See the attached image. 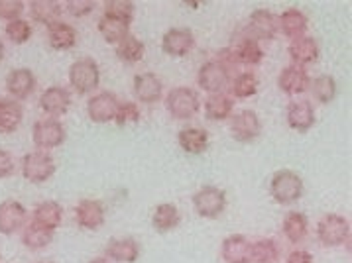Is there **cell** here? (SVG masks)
I'll return each instance as SVG.
<instances>
[{
  "mask_svg": "<svg viewBox=\"0 0 352 263\" xmlns=\"http://www.w3.org/2000/svg\"><path fill=\"white\" fill-rule=\"evenodd\" d=\"M303 193L305 183L294 169H280L270 179V196L282 207L296 205L297 201H301Z\"/></svg>",
  "mask_w": 352,
  "mask_h": 263,
  "instance_id": "obj_1",
  "label": "cell"
},
{
  "mask_svg": "<svg viewBox=\"0 0 352 263\" xmlns=\"http://www.w3.org/2000/svg\"><path fill=\"white\" fill-rule=\"evenodd\" d=\"M317 240L324 248H338L351 240V222L346 216L331 212L317 222Z\"/></svg>",
  "mask_w": 352,
  "mask_h": 263,
  "instance_id": "obj_2",
  "label": "cell"
},
{
  "mask_svg": "<svg viewBox=\"0 0 352 263\" xmlns=\"http://www.w3.org/2000/svg\"><path fill=\"white\" fill-rule=\"evenodd\" d=\"M69 84L77 95H89L100 84L99 63L91 57H81L69 67Z\"/></svg>",
  "mask_w": 352,
  "mask_h": 263,
  "instance_id": "obj_3",
  "label": "cell"
},
{
  "mask_svg": "<svg viewBox=\"0 0 352 263\" xmlns=\"http://www.w3.org/2000/svg\"><path fill=\"white\" fill-rule=\"evenodd\" d=\"M166 108L175 120H189L201 111L199 93L191 87H173L166 95Z\"/></svg>",
  "mask_w": 352,
  "mask_h": 263,
  "instance_id": "obj_4",
  "label": "cell"
},
{
  "mask_svg": "<svg viewBox=\"0 0 352 263\" xmlns=\"http://www.w3.org/2000/svg\"><path fill=\"white\" fill-rule=\"evenodd\" d=\"M20 169H22L24 179L34 183V185H42V183H47L56 175L57 165L54 155L42 152V150H34V152L26 153L22 157Z\"/></svg>",
  "mask_w": 352,
  "mask_h": 263,
  "instance_id": "obj_5",
  "label": "cell"
},
{
  "mask_svg": "<svg viewBox=\"0 0 352 263\" xmlns=\"http://www.w3.org/2000/svg\"><path fill=\"white\" fill-rule=\"evenodd\" d=\"M191 203H193V208L201 218L212 220V218H219L226 210L228 196H226L225 189H221L217 185H205L193 194Z\"/></svg>",
  "mask_w": 352,
  "mask_h": 263,
  "instance_id": "obj_6",
  "label": "cell"
},
{
  "mask_svg": "<svg viewBox=\"0 0 352 263\" xmlns=\"http://www.w3.org/2000/svg\"><path fill=\"white\" fill-rule=\"evenodd\" d=\"M65 138H67L65 126L57 118H42L32 126V141L42 152L56 150L65 141Z\"/></svg>",
  "mask_w": 352,
  "mask_h": 263,
  "instance_id": "obj_7",
  "label": "cell"
},
{
  "mask_svg": "<svg viewBox=\"0 0 352 263\" xmlns=\"http://www.w3.org/2000/svg\"><path fill=\"white\" fill-rule=\"evenodd\" d=\"M230 79H232L230 69L226 65H223L221 61H217V59H211V61L203 63L197 73V84L203 91H207L209 95L225 93Z\"/></svg>",
  "mask_w": 352,
  "mask_h": 263,
  "instance_id": "obj_8",
  "label": "cell"
},
{
  "mask_svg": "<svg viewBox=\"0 0 352 263\" xmlns=\"http://www.w3.org/2000/svg\"><path fill=\"white\" fill-rule=\"evenodd\" d=\"M260 134H262V120L254 111L244 108L230 116V136L236 141L250 144L260 138Z\"/></svg>",
  "mask_w": 352,
  "mask_h": 263,
  "instance_id": "obj_9",
  "label": "cell"
},
{
  "mask_svg": "<svg viewBox=\"0 0 352 263\" xmlns=\"http://www.w3.org/2000/svg\"><path fill=\"white\" fill-rule=\"evenodd\" d=\"M118 104H120V100L114 93L102 91V93L89 97V100H87V116L95 124H109V122H114V116L118 112Z\"/></svg>",
  "mask_w": 352,
  "mask_h": 263,
  "instance_id": "obj_10",
  "label": "cell"
},
{
  "mask_svg": "<svg viewBox=\"0 0 352 263\" xmlns=\"http://www.w3.org/2000/svg\"><path fill=\"white\" fill-rule=\"evenodd\" d=\"M280 32L278 26V16L274 14L268 8H256L250 18H248V26H246V36H250L256 42L262 40H274Z\"/></svg>",
  "mask_w": 352,
  "mask_h": 263,
  "instance_id": "obj_11",
  "label": "cell"
},
{
  "mask_svg": "<svg viewBox=\"0 0 352 263\" xmlns=\"http://www.w3.org/2000/svg\"><path fill=\"white\" fill-rule=\"evenodd\" d=\"M26 224H28V210L20 201L8 198L0 203V234L14 236Z\"/></svg>",
  "mask_w": 352,
  "mask_h": 263,
  "instance_id": "obj_12",
  "label": "cell"
},
{
  "mask_svg": "<svg viewBox=\"0 0 352 263\" xmlns=\"http://www.w3.org/2000/svg\"><path fill=\"white\" fill-rule=\"evenodd\" d=\"M315 120H317L315 108L305 98L292 100L287 104V108H285V122L292 130H296L299 134H307L311 128L315 126Z\"/></svg>",
  "mask_w": 352,
  "mask_h": 263,
  "instance_id": "obj_13",
  "label": "cell"
},
{
  "mask_svg": "<svg viewBox=\"0 0 352 263\" xmlns=\"http://www.w3.org/2000/svg\"><path fill=\"white\" fill-rule=\"evenodd\" d=\"M75 218L83 230H99L107 220V208L97 198H81L75 207Z\"/></svg>",
  "mask_w": 352,
  "mask_h": 263,
  "instance_id": "obj_14",
  "label": "cell"
},
{
  "mask_svg": "<svg viewBox=\"0 0 352 263\" xmlns=\"http://www.w3.org/2000/svg\"><path fill=\"white\" fill-rule=\"evenodd\" d=\"M195 47V36L189 28H171L162 36V49L171 57H185Z\"/></svg>",
  "mask_w": 352,
  "mask_h": 263,
  "instance_id": "obj_15",
  "label": "cell"
},
{
  "mask_svg": "<svg viewBox=\"0 0 352 263\" xmlns=\"http://www.w3.org/2000/svg\"><path fill=\"white\" fill-rule=\"evenodd\" d=\"M40 108H42L50 118H57L67 114L71 108V93L65 87L52 84L47 87L40 97Z\"/></svg>",
  "mask_w": 352,
  "mask_h": 263,
  "instance_id": "obj_16",
  "label": "cell"
},
{
  "mask_svg": "<svg viewBox=\"0 0 352 263\" xmlns=\"http://www.w3.org/2000/svg\"><path fill=\"white\" fill-rule=\"evenodd\" d=\"M104 258L114 263H136L140 260L142 248L136 238H114L107 244Z\"/></svg>",
  "mask_w": 352,
  "mask_h": 263,
  "instance_id": "obj_17",
  "label": "cell"
},
{
  "mask_svg": "<svg viewBox=\"0 0 352 263\" xmlns=\"http://www.w3.org/2000/svg\"><path fill=\"white\" fill-rule=\"evenodd\" d=\"M36 75L28 67H18L6 75V91L14 100H26L36 91Z\"/></svg>",
  "mask_w": 352,
  "mask_h": 263,
  "instance_id": "obj_18",
  "label": "cell"
},
{
  "mask_svg": "<svg viewBox=\"0 0 352 263\" xmlns=\"http://www.w3.org/2000/svg\"><path fill=\"white\" fill-rule=\"evenodd\" d=\"M311 77L305 67H297V65H287L282 69L280 77H278V87L282 89L287 97H297L309 91Z\"/></svg>",
  "mask_w": 352,
  "mask_h": 263,
  "instance_id": "obj_19",
  "label": "cell"
},
{
  "mask_svg": "<svg viewBox=\"0 0 352 263\" xmlns=\"http://www.w3.org/2000/svg\"><path fill=\"white\" fill-rule=\"evenodd\" d=\"M134 97L140 100L142 104H155L164 97V83L155 73H138L134 77Z\"/></svg>",
  "mask_w": 352,
  "mask_h": 263,
  "instance_id": "obj_20",
  "label": "cell"
},
{
  "mask_svg": "<svg viewBox=\"0 0 352 263\" xmlns=\"http://www.w3.org/2000/svg\"><path fill=\"white\" fill-rule=\"evenodd\" d=\"M278 26L285 38L292 42L297 38H303L309 30V18L299 8H285L282 16H278Z\"/></svg>",
  "mask_w": 352,
  "mask_h": 263,
  "instance_id": "obj_21",
  "label": "cell"
},
{
  "mask_svg": "<svg viewBox=\"0 0 352 263\" xmlns=\"http://www.w3.org/2000/svg\"><path fill=\"white\" fill-rule=\"evenodd\" d=\"M250 240L242 234L226 236L221 244V258L225 263H250Z\"/></svg>",
  "mask_w": 352,
  "mask_h": 263,
  "instance_id": "obj_22",
  "label": "cell"
},
{
  "mask_svg": "<svg viewBox=\"0 0 352 263\" xmlns=\"http://www.w3.org/2000/svg\"><path fill=\"white\" fill-rule=\"evenodd\" d=\"M319 54H321L319 43L311 36L297 38L287 47V56H289V59L294 61V65H297V67H305L309 63H315L319 59Z\"/></svg>",
  "mask_w": 352,
  "mask_h": 263,
  "instance_id": "obj_23",
  "label": "cell"
},
{
  "mask_svg": "<svg viewBox=\"0 0 352 263\" xmlns=\"http://www.w3.org/2000/svg\"><path fill=\"white\" fill-rule=\"evenodd\" d=\"M177 144L189 155H201L209 148V132L205 128H184L177 132Z\"/></svg>",
  "mask_w": 352,
  "mask_h": 263,
  "instance_id": "obj_24",
  "label": "cell"
},
{
  "mask_svg": "<svg viewBox=\"0 0 352 263\" xmlns=\"http://www.w3.org/2000/svg\"><path fill=\"white\" fill-rule=\"evenodd\" d=\"M32 222L56 232L63 222V207L57 201H42L36 205L34 212H32Z\"/></svg>",
  "mask_w": 352,
  "mask_h": 263,
  "instance_id": "obj_25",
  "label": "cell"
},
{
  "mask_svg": "<svg viewBox=\"0 0 352 263\" xmlns=\"http://www.w3.org/2000/svg\"><path fill=\"white\" fill-rule=\"evenodd\" d=\"M282 232L287 238V242L299 244L309 234V218L301 210H289L282 222Z\"/></svg>",
  "mask_w": 352,
  "mask_h": 263,
  "instance_id": "obj_26",
  "label": "cell"
},
{
  "mask_svg": "<svg viewBox=\"0 0 352 263\" xmlns=\"http://www.w3.org/2000/svg\"><path fill=\"white\" fill-rule=\"evenodd\" d=\"M230 52L236 59V63H242V65H260L264 59L262 45H260V42L252 40L250 36L239 38L234 45H230Z\"/></svg>",
  "mask_w": 352,
  "mask_h": 263,
  "instance_id": "obj_27",
  "label": "cell"
},
{
  "mask_svg": "<svg viewBox=\"0 0 352 263\" xmlns=\"http://www.w3.org/2000/svg\"><path fill=\"white\" fill-rule=\"evenodd\" d=\"M47 42L57 52H69L77 45V30L63 20L54 22L47 26Z\"/></svg>",
  "mask_w": 352,
  "mask_h": 263,
  "instance_id": "obj_28",
  "label": "cell"
},
{
  "mask_svg": "<svg viewBox=\"0 0 352 263\" xmlns=\"http://www.w3.org/2000/svg\"><path fill=\"white\" fill-rule=\"evenodd\" d=\"M203 111H205L207 120L223 122V120H228L232 116L234 100H232V97H228L226 93H214V95L207 97L205 104H203Z\"/></svg>",
  "mask_w": 352,
  "mask_h": 263,
  "instance_id": "obj_29",
  "label": "cell"
},
{
  "mask_svg": "<svg viewBox=\"0 0 352 263\" xmlns=\"http://www.w3.org/2000/svg\"><path fill=\"white\" fill-rule=\"evenodd\" d=\"M182 222V212L173 203H162L157 205L152 214V226L160 234H168L171 230H175Z\"/></svg>",
  "mask_w": 352,
  "mask_h": 263,
  "instance_id": "obj_30",
  "label": "cell"
},
{
  "mask_svg": "<svg viewBox=\"0 0 352 263\" xmlns=\"http://www.w3.org/2000/svg\"><path fill=\"white\" fill-rule=\"evenodd\" d=\"M24 120V106L14 98H2L0 104V134H12Z\"/></svg>",
  "mask_w": 352,
  "mask_h": 263,
  "instance_id": "obj_31",
  "label": "cell"
},
{
  "mask_svg": "<svg viewBox=\"0 0 352 263\" xmlns=\"http://www.w3.org/2000/svg\"><path fill=\"white\" fill-rule=\"evenodd\" d=\"M54 242V232L43 228L36 222H28L24 228H22V244L24 248L32 249V251H40L45 249L50 244Z\"/></svg>",
  "mask_w": 352,
  "mask_h": 263,
  "instance_id": "obj_32",
  "label": "cell"
},
{
  "mask_svg": "<svg viewBox=\"0 0 352 263\" xmlns=\"http://www.w3.org/2000/svg\"><path fill=\"white\" fill-rule=\"evenodd\" d=\"M280 258L282 249L274 238H262L250 244V263H278Z\"/></svg>",
  "mask_w": 352,
  "mask_h": 263,
  "instance_id": "obj_33",
  "label": "cell"
},
{
  "mask_svg": "<svg viewBox=\"0 0 352 263\" xmlns=\"http://www.w3.org/2000/svg\"><path fill=\"white\" fill-rule=\"evenodd\" d=\"M30 14L38 24L52 26L54 22H59L63 14V6L56 0H34L30 2Z\"/></svg>",
  "mask_w": 352,
  "mask_h": 263,
  "instance_id": "obj_34",
  "label": "cell"
},
{
  "mask_svg": "<svg viewBox=\"0 0 352 263\" xmlns=\"http://www.w3.org/2000/svg\"><path fill=\"white\" fill-rule=\"evenodd\" d=\"M144 56H146V43L132 34H128L120 43H116V57L126 65L138 63L144 59Z\"/></svg>",
  "mask_w": 352,
  "mask_h": 263,
  "instance_id": "obj_35",
  "label": "cell"
},
{
  "mask_svg": "<svg viewBox=\"0 0 352 263\" xmlns=\"http://www.w3.org/2000/svg\"><path fill=\"white\" fill-rule=\"evenodd\" d=\"M99 28V34L102 36V40L107 43H120L128 34H130V26L120 22V20H114V18H109V16H102L97 24Z\"/></svg>",
  "mask_w": 352,
  "mask_h": 263,
  "instance_id": "obj_36",
  "label": "cell"
},
{
  "mask_svg": "<svg viewBox=\"0 0 352 263\" xmlns=\"http://www.w3.org/2000/svg\"><path fill=\"white\" fill-rule=\"evenodd\" d=\"M309 91L321 104H329V102H333L335 97H337L338 84L335 81V77H331V75H319V77L311 79Z\"/></svg>",
  "mask_w": 352,
  "mask_h": 263,
  "instance_id": "obj_37",
  "label": "cell"
},
{
  "mask_svg": "<svg viewBox=\"0 0 352 263\" xmlns=\"http://www.w3.org/2000/svg\"><path fill=\"white\" fill-rule=\"evenodd\" d=\"M230 91L239 100L252 98L258 93V77L252 71H242L234 79H230Z\"/></svg>",
  "mask_w": 352,
  "mask_h": 263,
  "instance_id": "obj_38",
  "label": "cell"
},
{
  "mask_svg": "<svg viewBox=\"0 0 352 263\" xmlns=\"http://www.w3.org/2000/svg\"><path fill=\"white\" fill-rule=\"evenodd\" d=\"M134 14H136V6L130 0H107L104 2V14L102 16L120 20V22L130 26L132 20H134Z\"/></svg>",
  "mask_w": 352,
  "mask_h": 263,
  "instance_id": "obj_39",
  "label": "cell"
},
{
  "mask_svg": "<svg viewBox=\"0 0 352 263\" xmlns=\"http://www.w3.org/2000/svg\"><path fill=\"white\" fill-rule=\"evenodd\" d=\"M140 118V106H138L134 100H124V102L118 104V112H116V116H114V122L120 126V128H126V126L138 124Z\"/></svg>",
  "mask_w": 352,
  "mask_h": 263,
  "instance_id": "obj_40",
  "label": "cell"
},
{
  "mask_svg": "<svg viewBox=\"0 0 352 263\" xmlns=\"http://www.w3.org/2000/svg\"><path fill=\"white\" fill-rule=\"evenodd\" d=\"M4 32H6V38L12 43H16V45L30 42V38H32V26H30L28 20H24V18H18V20L8 22Z\"/></svg>",
  "mask_w": 352,
  "mask_h": 263,
  "instance_id": "obj_41",
  "label": "cell"
},
{
  "mask_svg": "<svg viewBox=\"0 0 352 263\" xmlns=\"http://www.w3.org/2000/svg\"><path fill=\"white\" fill-rule=\"evenodd\" d=\"M24 10L26 4L22 0H0V20H6V24L22 18Z\"/></svg>",
  "mask_w": 352,
  "mask_h": 263,
  "instance_id": "obj_42",
  "label": "cell"
},
{
  "mask_svg": "<svg viewBox=\"0 0 352 263\" xmlns=\"http://www.w3.org/2000/svg\"><path fill=\"white\" fill-rule=\"evenodd\" d=\"M65 10L75 18H83V16H89L95 10V2L93 0H67Z\"/></svg>",
  "mask_w": 352,
  "mask_h": 263,
  "instance_id": "obj_43",
  "label": "cell"
},
{
  "mask_svg": "<svg viewBox=\"0 0 352 263\" xmlns=\"http://www.w3.org/2000/svg\"><path fill=\"white\" fill-rule=\"evenodd\" d=\"M14 155L8 152V150H0V179H8L10 175H14Z\"/></svg>",
  "mask_w": 352,
  "mask_h": 263,
  "instance_id": "obj_44",
  "label": "cell"
},
{
  "mask_svg": "<svg viewBox=\"0 0 352 263\" xmlns=\"http://www.w3.org/2000/svg\"><path fill=\"white\" fill-rule=\"evenodd\" d=\"M285 263H315V258L307 249H294V251L287 253Z\"/></svg>",
  "mask_w": 352,
  "mask_h": 263,
  "instance_id": "obj_45",
  "label": "cell"
},
{
  "mask_svg": "<svg viewBox=\"0 0 352 263\" xmlns=\"http://www.w3.org/2000/svg\"><path fill=\"white\" fill-rule=\"evenodd\" d=\"M87 263H113V262H109L107 258H93L91 262H87Z\"/></svg>",
  "mask_w": 352,
  "mask_h": 263,
  "instance_id": "obj_46",
  "label": "cell"
},
{
  "mask_svg": "<svg viewBox=\"0 0 352 263\" xmlns=\"http://www.w3.org/2000/svg\"><path fill=\"white\" fill-rule=\"evenodd\" d=\"M2 59H4V43L0 42V63H2Z\"/></svg>",
  "mask_w": 352,
  "mask_h": 263,
  "instance_id": "obj_47",
  "label": "cell"
},
{
  "mask_svg": "<svg viewBox=\"0 0 352 263\" xmlns=\"http://www.w3.org/2000/svg\"><path fill=\"white\" fill-rule=\"evenodd\" d=\"M38 263H52V262H38Z\"/></svg>",
  "mask_w": 352,
  "mask_h": 263,
  "instance_id": "obj_48",
  "label": "cell"
},
{
  "mask_svg": "<svg viewBox=\"0 0 352 263\" xmlns=\"http://www.w3.org/2000/svg\"><path fill=\"white\" fill-rule=\"evenodd\" d=\"M0 104H2V98H0Z\"/></svg>",
  "mask_w": 352,
  "mask_h": 263,
  "instance_id": "obj_49",
  "label": "cell"
},
{
  "mask_svg": "<svg viewBox=\"0 0 352 263\" xmlns=\"http://www.w3.org/2000/svg\"><path fill=\"white\" fill-rule=\"evenodd\" d=\"M0 262H2V258H0Z\"/></svg>",
  "mask_w": 352,
  "mask_h": 263,
  "instance_id": "obj_50",
  "label": "cell"
}]
</instances>
